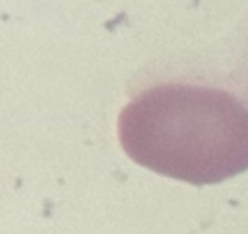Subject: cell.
Listing matches in <instances>:
<instances>
[{
  "instance_id": "1",
  "label": "cell",
  "mask_w": 248,
  "mask_h": 234,
  "mask_svg": "<svg viewBox=\"0 0 248 234\" xmlns=\"http://www.w3.org/2000/svg\"><path fill=\"white\" fill-rule=\"evenodd\" d=\"M118 141L140 166L194 186L248 170V106L229 91L155 83L118 114Z\"/></svg>"
}]
</instances>
